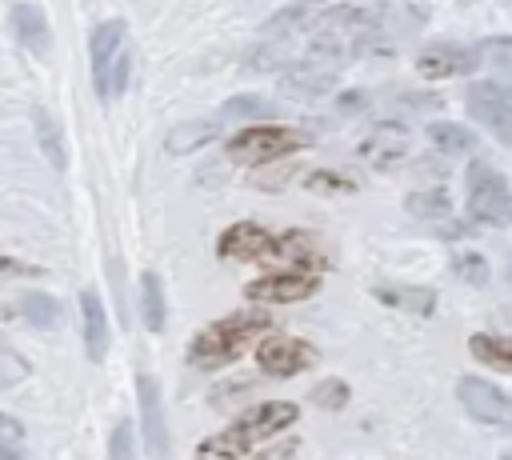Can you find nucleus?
<instances>
[{
  "label": "nucleus",
  "instance_id": "nucleus-1",
  "mask_svg": "<svg viewBox=\"0 0 512 460\" xmlns=\"http://www.w3.org/2000/svg\"><path fill=\"white\" fill-rule=\"evenodd\" d=\"M376 40H380V16H372L368 8L344 4V8H332V12L316 16V24L308 32V52H312V64L324 60V68H328V64L360 56Z\"/></svg>",
  "mask_w": 512,
  "mask_h": 460
},
{
  "label": "nucleus",
  "instance_id": "nucleus-2",
  "mask_svg": "<svg viewBox=\"0 0 512 460\" xmlns=\"http://www.w3.org/2000/svg\"><path fill=\"white\" fill-rule=\"evenodd\" d=\"M300 408L288 404V400H264V404H252L244 408L224 432L208 436L200 448H196V460H240L248 448L264 444L268 436L284 432L288 424H296Z\"/></svg>",
  "mask_w": 512,
  "mask_h": 460
},
{
  "label": "nucleus",
  "instance_id": "nucleus-3",
  "mask_svg": "<svg viewBox=\"0 0 512 460\" xmlns=\"http://www.w3.org/2000/svg\"><path fill=\"white\" fill-rule=\"evenodd\" d=\"M260 328H268V312H264V308H240V312L216 320L212 328H204V332L192 340L188 356H192V364H200V368H220V364L236 360V356L256 340Z\"/></svg>",
  "mask_w": 512,
  "mask_h": 460
},
{
  "label": "nucleus",
  "instance_id": "nucleus-4",
  "mask_svg": "<svg viewBox=\"0 0 512 460\" xmlns=\"http://www.w3.org/2000/svg\"><path fill=\"white\" fill-rule=\"evenodd\" d=\"M92 84L104 100L120 96L128 88V76H132V52H128V24L124 20H104L96 24L92 40Z\"/></svg>",
  "mask_w": 512,
  "mask_h": 460
},
{
  "label": "nucleus",
  "instance_id": "nucleus-5",
  "mask_svg": "<svg viewBox=\"0 0 512 460\" xmlns=\"http://www.w3.org/2000/svg\"><path fill=\"white\" fill-rule=\"evenodd\" d=\"M468 212L480 224H492V228L512 224V192H508V180L492 164H484V160H476L468 168Z\"/></svg>",
  "mask_w": 512,
  "mask_h": 460
},
{
  "label": "nucleus",
  "instance_id": "nucleus-6",
  "mask_svg": "<svg viewBox=\"0 0 512 460\" xmlns=\"http://www.w3.org/2000/svg\"><path fill=\"white\" fill-rule=\"evenodd\" d=\"M300 144H304V140H300L292 128H280V124H252V128L236 132L224 152H228L236 164H256V168H260V164H272V160L296 152Z\"/></svg>",
  "mask_w": 512,
  "mask_h": 460
},
{
  "label": "nucleus",
  "instance_id": "nucleus-7",
  "mask_svg": "<svg viewBox=\"0 0 512 460\" xmlns=\"http://www.w3.org/2000/svg\"><path fill=\"white\" fill-rule=\"evenodd\" d=\"M468 112L512 148V84H496V80H476L468 84Z\"/></svg>",
  "mask_w": 512,
  "mask_h": 460
},
{
  "label": "nucleus",
  "instance_id": "nucleus-8",
  "mask_svg": "<svg viewBox=\"0 0 512 460\" xmlns=\"http://www.w3.org/2000/svg\"><path fill=\"white\" fill-rule=\"evenodd\" d=\"M320 288V272L316 268H276L268 276H256L244 296L256 304H292V300H308Z\"/></svg>",
  "mask_w": 512,
  "mask_h": 460
},
{
  "label": "nucleus",
  "instance_id": "nucleus-9",
  "mask_svg": "<svg viewBox=\"0 0 512 460\" xmlns=\"http://www.w3.org/2000/svg\"><path fill=\"white\" fill-rule=\"evenodd\" d=\"M456 396H460V404H464V412L472 420L512 432V396L500 392L496 384H488L480 376H460L456 380Z\"/></svg>",
  "mask_w": 512,
  "mask_h": 460
},
{
  "label": "nucleus",
  "instance_id": "nucleus-10",
  "mask_svg": "<svg viewBox=\"0 0 512 460\" xmlns=\"http://www.w3.org/2000/svg\"><path fill=\"white\" fill-rule=\"evenodd\" d=\"M256 364L268 376H296L316 364V348L296 336H268L256 344Z\"/></svg>",
  "mask_w": 512,
  "mask_h": 460
},
{
  "label": "nucleus",
  "instance_id": "nucleus-11",
  "mask_svg": "<svg viewBox=\"0 0 512 460\" xmlns=\"http://www.w3.org/2000/svg\"><path fill=\"white\" fill-rule=\"evenodd\" d=\"M480 68V52L476 48H464V44H452V40H440V44H428L420 56H416V72L424 80H448V76H468Z\"/></svg>",
  "mask_w": 512,
  "mask_h": 460
},
{
  "label": "nucleus",
  "instance_id": "nucleus-12",
  "mask_svg": "<svg viewBox=\"0 0 512 460\" xmlns=\"http://www.w3.org/2000/svg\"><path fill=\"white\" fill-rule=\"evenodd\" d=\"M360 156H364V164L388 172V168H396V164L408 156V132H404L396 120H384V124H376V128L364 136Z\"/></svg>",
  "mask_w": 512,
  "mask_h": 460
},
{
  "label": "nucleus",
  "instance_id": "nucleus-13",
  "mask_svg": "<svg viewBox=\"0 0 512 460\" xmlns=\"http://www.w3.org/2000/svg\"><path fill=\"white\" fill-rule=\"evenodd\" d=\"M136 396H140V420H144V444L148 456H164L168 452V428H164V404H160V388L152 376L136 380Z\"/></svg>",
  "mask_w": 512,
  "mask_h": 460
},
{
  "label": "nucleus",
  "instance_id": "nucleus-14",
  "mask_svg": "<svg viewBox=\"0 0 512 460\" xmlns=\"http://www.w3.org/2000/svg\"><path fill=\"white\" fill-rule=\"evenodd\" d=\"M268 252H272V232L252 220H240L228 232H220V256L228 260H268Z\"/></svg>",
  "mask_w": 512,
  "mask_h": 460
},
{
  "label": "nucleus",
  "instance_id": "nucleus-15",
  "mask_svg": "<svg viewBox=\"0 0 512 460\" xmlns=\"http://www.w3.org/2000/svg\"><path fill=\"white\" fill-rule=\"evenodd\" d=\"M80 320H84V352L88 360H104L108 352V316H104V304L92 288L80 292Z\"/></svg>",
  "mask_w": 512,
  "mask_h": 460
},
{
  "label": "nucleus",
  "instance_id": "nucleus-16",
  "mask_svg": "<svg viewBox=\"0 0 512 460\" xmlns=\"http://www.w3.org/2000/svg\"><path fill=\"white\" fill-rule=\"evenodd\" d=\"M12 32H16V40H20L28 52L48 56L52 32H48V20H44V12H40L36 4H16V8H12Z\"/></svg>",
  "mask_w": 512,
  "mask_h": 460
},
{
  "label": "nucleus",
  "instance_id": "nucleus-17",
  "mask_svg": "<svg viewBox=\"0 0 512 460\" xmlns=\"http://www.w3.org/2000/svg\"><path fill=\"white\" fill-rule=\"evenodd\" d=\"M268 260L284 264V268H316L320 264V248H316V236L308 232H284V236H272V252Z\"/></svg>",
  "mask_w": 512,
  "mask_h": 460
},
{
  "label": "nucleus",
  "instance_id": "nucleus-18",
  "mask_svg": "<svg viewBox=\"0 0 512 460\" xmlns=\"http://www.w3.org/2000/svg\"><path fill=\"white\" fill-rule=\"evenodd\" d=\"M332 84H336V72L324 68V64H312V60H308V64H296V68L284 72V92H292V96H300V100L328 96Z\"/></svg>",
  "mask_w": 512,
  "mask_h": 460
},
{
  "label": "nucleus",
  "instance_id": "nucleus-19",
  "mask_svg": "<svg viewBox=\"0 0 512 460\" xmlns=\"http://www.w3.org/2000/svg\"><path fill=\"white\" fill-rule=\"evenodd\" d=\"M32 132H36V144H40V152L48 156V164H52V168H64V164H68L64 132H60V124L52 120L48 108H32Z\"/></svg>",
  "mask_w": 512,
  "mask_h": 460
},
{
  "label": "nucleus",
  "instance_id": "nucleus-20",
  "mask_svg": "<svg viewBox=\"0 0 512 460\" xmlns=\"http://www.w3.org/2000/svg\"><path fill=\"white\" fill-rule=\"evenodd\" d=\"M224 132V124L212 116V120H192V124H176L168 132V152H192V148H204L212 144L216 136Z\"/></svg>",
  "mask_w": 512,
  "mask_h": 460
},
{
  "label": "nucleus",
  "instance_id": "nucleus-21",
  "mask_svg": "<svg viewBox=\"0 0 512 460\" xmlns=\"http://www.w3.org/2000/svg\"><path fill=\"white\" fill-rule=\"evenodd\" d=\"M468 348H472V356H476L480 364H488V368H496V372H512V336L504 340V336L476 332V336L468 340Z\"/></svg>",
  "mask_w": 512,
  "mask_h": 460
},
{
  "label": "nucleus",
  "instance_id": "nucleus-22",
  "mask_svg": "<svg viewBox=\"0 0 512 460\" xmlns=\"http://www.w3.org/2000/svg\"><path fill=\"white\" fill-rule=\"evenodd\" d=\"M428 140H432L440 152H448V156H460V152H472V148H476V132L464 128V124H452V120L428 124Z\"/></svg>",
  "mask_w": 512,
  "mask_h": 460
},
{
  "label": "nucleus",
  "instance_id": "nucleus-23",
  "mask_svg": "<svg viewBox=\"0 0 512 460\" xmlns=\"http://www.w3.org/2000/svg\"><path fill=\"white\" fill-rule=\"evenodd\" d=\"M376 300H384L392 308H404V312H420V316H428L436 308V292L432 288H392V284H380Z\"/></svg>",
  "mask_w": 512,
  "mask_h": 460
},
{
  "label": "nucleus",
  "instance_id": "nucleus-24",
  "mask_svg": "<svg viewBox=\"0 0 512 460\" xmlns=\"http://www.w3.org/2000/svg\"><path fill=\"white\" fill-rule=\"evenodd\" d=\"M140 312H144V328L160 332L164 328V288L156 272H140Z\"/></svg>",
  "mask_w": 512,
  "mask_h": 460
},
{
  "label": "nucleus",
  "instance_id": "nucleus-25",
  "mask_svg": "<svg viewBox=\"0 0 512 460\" xmlns=\"http://www.w3.org/2000/svg\"><path fill=\"white\" fill-rule=\"evenodd\" d=\"M408 212L420 216V220H444L452 212V204H448V192L444 188H424V192H412L408 196Z\"/></svg>",
  "mask_w": 512,
  "mask_h": 460
},
{
  "label": "nucleus",
  "instance_id": "nucleus-26",
  "mask_svg": "<svg viewBox=\"0 0 512 460\" xmlns=\"http://www.w3.org/2000/svg\"><path fill=\"white\" fill-rule=\"evenodd\" d=\"M20 312H24V320H28L32 328H56V324H60V304H56L52 296H44V292L24 296V300H20Z\"/></svg>",
  "mask_w": 512,
  "mask_h": 460
},
{
  "label": "nucleus",
  "instance_id": "nucleus-27",
  "mask_svg": "<svg viewBox=\"0 0 512 460\" xmlns=\"http://www.w3.org/2000/svg\"><path fill=\"white\" fill-rule=\"evenodd\" d=\"M256 116H272V104H268L264 96H232V100H224V108L216 112L220 124H228V120H256Z\"/></svg>",
  "mask_w": 512,
  "mask_h": 460
},
{
  "label": "nucleus",
  "instance_id": "nucleus-28",
  "mask_svg": "<svg viewBox=\"0 0 512 460\" xmlns=\"http://www.w3.org/2000/svg\"><path fill=\"white\" fill-rule=\"evenodd\" d=\"M108 460H136V428L132 420H120L108 436Z\"/></svg>",
  "mask_w": 512,
  "mask_h": 460
},
{
  "label": "nucleus",
  "instance_id": "nucleus-29",
  "mask_svg": "<svg viewBox=\"0 0 512 460\" xmlns=\"http://www.w3.org/2000/svg\"><path fill=\"white\" fill-rule=\"evenodd\" d=\"M20 440H24V424L0 412V460H24Z\"/></svg>",
  "mask_w": 512,
  "mask_h": 460
},
{
  "label": "nucleus",
  "instance_id": "nucleus-30",
  "mask_svg": "<svg viewBox=\"0 0 512 460\" xmlns=\"http://www.w3.org/2000/svg\"><path fill=\"white\" fill-rule=\"evenodd\" d=\"M312 404H320V408H344L348 404V384L344 380H320L312 388Z\"/></svg>",
  "mask_w": 512,
  "mask_h": 460
},
{
  "label": "nucleus",
  "instance_id": "nucleus-31",
  "mask_svg": "<svg viewBox=\"0 0 512 460\" xmlns=\"http://www.w3.org/2000/svg\"><path fill=\"white\" fill-rule=\"evenodd\" d=\"M480 60H492L496 68H508L512 72V36H492L480 44Z\"/></svg>",
  "mask_w": 512,
  "mask_h": 460
},
{
  "label": "nucleus",
  "instance_id": "nucleus-32",
  "mask_svg": "<svg viewBox=\"0 0 512 460\" xmlns=\"http://www.w3.org/2000/svg\"><path fill=\"white\" fill-rule=\"evenodd\" d=\"M308 188H312V192H352L356 184L344 180V176H336V172H312V176H308Z\"/></svg>",
  "mask_w": 512,
  "mask_h": 460
},
{
  "label": "nucleus",
  "instance_id": "nucleus-33",
  "mask_svg": "<svg viewBox=\"0 0 512 460\" xmlns=\"http://www.w3.org/2000/svg\"><path fill=\"white\" fill-rule=\"evenodd\" d=\"M456 272H460L468 284H488V264H484L480 256H472V252H464V256L456 260Z\"/></svg>",
  "mask_w": 512,
  "mask_h": 460
},
{
  "label": "nucleus",
  "instance_id": "nucleus-34",
  "mask_svg": "<svg viewBox=\"0 0 512 460\" xmlns=\"http://www.w3.org/2000/svg\"><path fill=\"white\" fill-rule=\"evenodd\" d=\"M0 276H36V268H28V264H20V260L0 252Z\"/></svg>",
  "mask_w": 512,
  "mask_h": 460
},
{
  "label": "nucleus",
  "instance_id": "nucleus-35",
  "mask_svg": "<svg viewBox=\"0 0 512 460\" xmlns=\"http://www.w3.org/2000/svg\"><path fill=\"white\" fill-rule=\"evenodd\" d=\"M296 452V440H288V444H276V448H268V452H260L256 460H288Z\"/></svg>",
  "mask_w": 512,
  "mask_h": 460
},
{
  "label": "nucleus",
  "instance_id": "nucleus-36",
  "mask_svg": "<svg viewBox=\"0 0 512 460\" xmlns=\"http://www.w3.org/2000/svg\"><path fill=\"white\" fill-rule=\"evenodd\" d=\"M500 460H512V452H504V456H500Z\"/></svg>",
  "mask_w": 512,
  "mask_h": 460
}]
</instances>
